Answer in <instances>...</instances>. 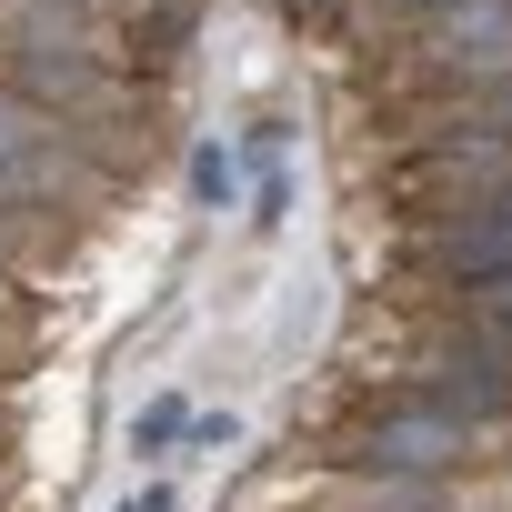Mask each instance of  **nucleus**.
<instances>
[{
  "instance_id": "obj_1",
  "label": "nucleus",
  "mask_w": 512,
  "mask_h": 512,
  "mask_svg": "<svg viewBox=\"0 0 512 512\" xmlns=\"http://www.w3.org/2000/svg\"><path fill=\"white\" fill-rule=\"evenodd\" d=\"M482 462H512V432H472L432 402H412L402 382H382L342 432H332V472H402V482H472Z\"/></svg>"
},
{
  "instance_id": "obj_2",
  "label": "nucleus",
  "mask_w": 512,
  "mask_h": 512,
  "mask_svg": "<svg viewBox=\"0 0 512 512\" xmlns=\"http://www.w3.org/2000/svg\"><path fill=\"white\" fill-rule=\"evenodd\" d=\"M402 71L432 81V91L502 81V71H512V0H452V11L412 21V31H402Z\"/></svg>"
},
{
  "instance_id": "obj_3",
  "label": "nucleus",
  "mask_w": 512,
  "mask_h": 512,
  "mask_svg": "<svg viewBox=\"0 0 512 512\" xmlns=\"http://www.w3.org/2000/svg\"><path fill=\"white\" fill-rule=\"evenodd\" d=\"M412 282H482L512 272V201H472V211H412L402 221Z\"/></svg>"
},
{
  "instance_id": "obj_4",
  "label": "nucleus",
  "mask_w": 512,
  "mask_h": 512,
  "mask_svg": "<svg viewBox=\"0 0 512 512\" xmlns=\"http://www.w3.org/2000/svg\"><path fill=\"white\" fill-rule=\"evenodd\" d=\"M171 442H191V402H181V392H161V402L131 412V452H141V462H161Z\"/></svg>"
},
{
  "instance_id": "obj_5",
  "label": "nucleus",
  "mask_w": 512,
  "mask_h": 512,
  "mask_svg": "<svg viewBox=\"0 0 512 512\" xmlns=\"http://www.w3.org/2000/svg\"><path fill=\"white\" fill-rule=\"evenodd\" d=\"M191 201H201V211H231V201H241V161H231L221 141L191 151Z\"/></svg>"
},
{
  "instance_id": "obj_6",
  "label": "nucleus",
  "mask_w": 512,
  "mask_h": 512,
  "mask_svg": "<svg viewBox=\"0 0 512 512\" xmlns=\"http://www.w3.org/2000/svg\"><path fill=\"white\" fill-rule=\"evenodd\" d=\"M282 211H292V181H282V171H262V181H251V221H262V231H272Z\"/></svg>"
},
{
  "instance_id": "obj_7",
  "label": "nucleus",
  "mask_w": 512,
  "mask_h": 512,
  "mask_svg": "<svg viewBox=\"0 0 512 512\" xmlns=\"http://www.w3.org/2000/svg\"><path fill=\"white\" fill-rule=\"evenodd\" d=\"M191 442H201V452H231L241 422H231V412H191Z\"/></svg>"
},
{
  "instance_id": "obj_8",
  "label": "nucleus",
  "mask_w": 512,
  "mask_h": 512,
  "mask_svg": "<svg viewBox=\"0 0 512 512\" xmlns=\"http://www.w3.org/2000/svg\"><path fill=\"white\" fill-rule=\"evenodd\" d=\"M372 11H382L392 31H412V21H432V11H452V0H372Z\"/></svg>"
},
{
  "instance_id": "obj_9",
  "label": "nucleus",
  "mask_w": 512,
  "mask_h": 512,
  "mask_svg": "<svg viewBox=\"0 0 512 512\" xmlns=\"http://www.w3.org/2000/svg\"><path fill=\"white\" fill-rule=\"evenodd\" d=\"M111 512H171V482H141V492H121Z\"/></svg>"
},
{
  "instance_id": "obj_10",
  "label": "nucleus",
  "mask_w": 512,
  "mask_h": 512,
  "mask_svg": "<svg viewBox=\"0 0 512 512\" xmlns=\"http://www.w3.org/2000/svg\"><path fill=\"white\" fill-rule=\"evenodd\" d=\"M11 452H21V422H11V392H0V492H11Z\"/></svg>"
},
{
  "instance_id": "obj_11",
  "label": "nucleus",
  "mask_w": 512,
  "mask_h": 512,
  "mask_svg": "<svg viewBox=\"0 0 512 512\" xmlns=\"http://www.w3.org/2000/svg\"><path fill=\"white\" fill-rule=\"evenodd\" d=\"M282 11H292V21H302V31H322V21H332V11H342V0H282Z\"/></svg>"
}]
</instances>
